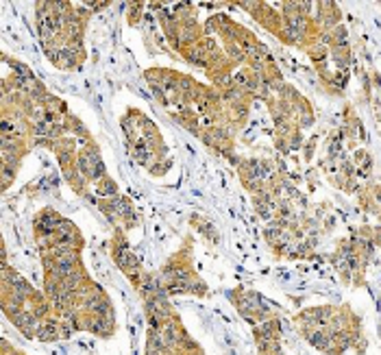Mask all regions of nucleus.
<instances>
[{
	"label": "nucleus",
	"mask_w": 381,
	"mask_h": 355,
	"mask_svg": "<svg viewBox=\"0 0 381 355\" xmlns=\"http://www.w3.org/2000/svg\"><path fill=\"white\" fill-rule=\"evenodd\" d=\"M111 255H114V262L120 266V270L129 277V282L135 286V282L142 275V266H140V260L135 258V253L131 251V246L126 244L122 229H116V236L111 240Z\"/></svg>",
	"instance_id": "nucleus-1"
},
{
	"label": "nucleus",
	"mask_w": 381,
	"mask_h": 355,
	"mask_svg": "<svg viewBox=\"0 0 381 355\" xmlns=\"http://www.w3.org/2000/svg\"><path fill=\"white\" fill-rule=\"evenodd\" d=\"M64 220H66V218L59 216L55 210H50V207L42 210V212L35 216V220H33L35 236H53V234L59 229V227H61Z\"/></svg>",
	"instance_id": "nucleus-2"
},
{
	"label": "nucleus",
	"mask_w": 381,
	"mask_h": 355,
	"mask_svg": "<svg viewBox=\"0 0 381 355\" xmlns=\"http://www.w3.org/2000/svg\"><path fill=\"white\" fill-rule=\"evenodd\" d=\"M37 340H42V342L64 340V338H61V320H59L55 314H50L48 318H44V320H42L40 332H37Z\"/></svg>",
	"instance_id": "nucleus-3"
},
{
	"label": "nucleus",
	"mask_w": 381,
	"mask_h": 355,
	"mask_svg": "<svg viewBox=\"0 0 381 355\" xmlns=\"http://www.w3.org/2000/svg\"><path fill=\"white\" fill-rule=\"evenodd\" d=\"M96 192L103 198H111V196H118V186H116V181L109 179V176H103L100 181H96Z\"/></svg>",
	"instance_id": "nucleus-4"
},
{
	"label": "nucleus",
	"mask_w": 381,
	"mask_h": 355,
	"mask_svg": "<svg viewBox=\"0 0 381 355\" xmlns=\"http://www.w3.org/2000/svg\"><path fill=\"white\" fill-rule=\"evenodd\" d=\"M3 355H24V353L18 351V349H13L7 340H3Z\"/></svg>",
	"instance_id": "nucleus-5"
}]
</instances>
